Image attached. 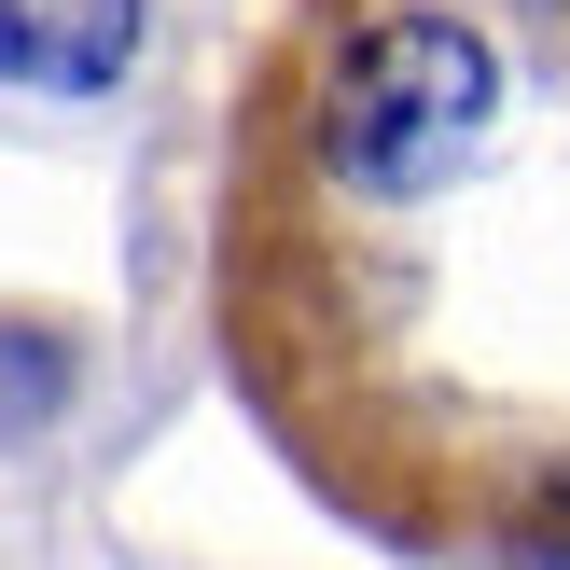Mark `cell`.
Listing matches in <instances>:
<instances>
[{
	"mask_svg": "<svg viewBox=\"0 0 570 570\" xmlns=\"http://www.w3.org/2000/svg\"><path fill=\"white\" fill-rule=\"evenodd\" d=\"M237 334L362 515L570 543V0H321Z\"/></svg>",
	"mask_w": 570,
	"mask_h": 570,
	"instance_id": "cell-1",
	"label": "cell"
},
{
	"mask_svg": "<svg viewBox=\"0 0 570 570\" xmlns=\"http://www.w3.org/2000/svg\"><path fill=\"white\" fill-rule=\"evenodd\" d=\"M139 56V0H0V70L42 98H98Z\"/></svg>",
	"mask_w": 570,
	"mask_h": 570,
	"instance_id": "cell-2",
	"label": "cell"
}]
</instances>
